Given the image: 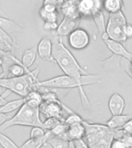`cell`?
Listing matches in <instances>:
<instances>
[{
  "label": "cell",
  "instance_id": "cell-29",
  "mask_svg": "<svg viewBox=\"0 0 132 148\" xmlns=\"http://www.w3.org/2000/svg\"><path fill=\"white\" fill-rule=\"evenodd\" d=\"M68 127H69L64 122H60L50 131L53 136H60L67 131Z\"/></svg>",
  "mask_w": 132,
  "mask_h": 148
},
{
  "label": "cell",
  "instance_id": "cell-2",
  "mask_svg": "<svg viewBox=\"0 0 132 148\" xmlns=\"http://www.w3.org/2000/svg\"><path fill=\"white\" fill-rule=\"evenodd\" d=\"M39 72L38 68L19 77L1 78L0 86L24 98L32 90H36Z\"/></svg>",
  "mask_w": 132,
  "mask_h": 148
},
{
  "label": "cell",
  "instance_id": "cell-31",
  "mask_svg": "<svg viewBox=\"0 0 132 148\" xmlns=\"http://www.w3.org/2000/svg\"><path fill=\"white\" fill-rule=\"evenodd\" d=\"M60 122H63V121H60V120L56 118H46V120L43 121V128L50 131Z\"/></svg>",
  "mask_w": 132,
  "mask_h": 148
},
{
  "label": "cell",
  "instance_id": "cell-13",
  "mask_svg": "<svg viewBox=\"0 0 132 148\" xmlns=\"http://www.w3.org/2000/svg\"><path fill=\"white\" fill-rule=\"evenodd\" d=\"M77 19L78 18H72L64 16V18H63L61 23L58 25L56 35L62 38L63 36H68L72 31L77 28L79 24V21H77Z\"/></svg>",
  "mask_w": 132,
  "mask_h": 148
},
{
  "label": "cell",
  "instance_id": "cell-8",
  "mask_svg": "<svg viewBox=\"0 0 132 148\" xmlns=\"http://www.w3.org/2000/svg\"><path fill=\"white\" fill-rule=\"evenodd\" d=\"M63 104L61 103L60 99L46 100L43 101L39 106V112L46 118H56L64 122L65 119L63 118Z\"/></svg>",
  "mask_w": 132,
  "mask_h": 148
},
{
  "label": "cell",
  "instance_id": "cell-38",
  "mask_svg": "<svg viewBox=\"0 0 132 148\" xmlns=\"http://www.w3.org/2000/svg\"><path fill=\"white\" fill-rule=\"evenodd\" d=\"M74 143L76 148H90L89 146L87 145V143H86V142L83 139L74 141Z\"/></svg>",
  "mask_w": 132,
  "mask_h": 148
},
{
  "label": "cell",
  "instance_id": "cell-27",
  "mask_svg": "<svg viewBox=\"0 0 132 148\" xmlns=\"http://www.w3.org/2000/svg\"><path fill=\"white\" fill-rule=\"evenodd\" d=\"M0 146L2 148H20L9 136L0 132Z\"/></svg>",
  "mask_w": 132,
  "mask_h": 148
},
{
  "label": "cell",
  "instance_id": "cell-39",
  "mask_svg": "<svg viewBox=\"0 0 132 148\" xmlns=\"http://www.w3.org/2000/svg\"><path fill=\"white\" fill-rule=\"evenodd\" d=\"M12 117V116L9 115L8 113H0V126L4 124L5 123L8 121V120Z\"/></svg>",
  "mask_w": 132,
  "mask_h": 148
},
{
  "label": "cell",
  "instance_id": "cell-35",
  "mask_svg": "<svg viewBox=\"0 0 132 148\" xmlns=\"http://www.w3.org/2000/svg\"><path fill=\"white\" fill-rule=\"evenodd\" d=\"M124 34L127 39H132V24L127 23L124 26Z\"/></svg>",
  "mask_w": 132,
  "mask_h": 148
},
{
  "label": "cell",
  "instance_id": "cell-3",
  "mask_svg": "<svg viewBox=\"0 0 132 148\" xmlns=\"http://www.w3.org/2000/svg\"><path fill=\"white\" fill-rule=\"evenodd\" d=\"M14 126L43 127L39 109L32 108L26 103H24L15 115L12 116L4 124L0 126V132Z\"/></svg>",
  "mask_w": 132,
  "mask_h": 148
},
{
  "label": "cell",
  "instance_id": "cell-9",
  "mask_svg": "<svg viewBox=\"0 0 132 148\" xmlns=\"http://www.w3.org/2000/svg\"><path fill=\"white\" fill-rule=\"evenodd\" d=\"M37 54L41 60L47 62H55L53 58V42L52 39L46 36L42 38L38 43Z\"/></svg>",
  "mask_w": 132,
  "mask_h": 148
},
{
  "label": "cell",
  "instance_id": "cell-28",
  "mask_svg": "<svg viewBox=\"0 0 132 148\" xmlns=\"http://www.w3.org/2000/svg\"><path fill=\"white\" fill-rule=\"evenodd\" d=\"M120 59H121V57H120V56L112 54V56L103 61L102 64L106 67H110V68H112V69H114V68L119 69L120 68Z\"/></svg>",
  "mask_w": 132,
  "mask_h": 148
},
{
  "label": "cell",
  "instance_id": "cell-32",
  "mask_svg": "<svg viewBox=\"0 0 132 148\" xmlns=\"http://www.w3.org/2000/svg\"><path fill=\"white\" fill-rule=\"evenodd\" d=\"M46 132L44 131V129L40 127H33L30 131V138L36 139L40 138L45 135Z\"/></svg>",
  "mask_w": 132,
  "mask_h": 148
},
{
  "label": "cell",
  "instance_id": "cell-25",
  "mask_svg": "<svg viewBox=\"0 0 132 148\" xmlns=\"http://www.w3.org/2000/svg\"><path fill=\"white\" fill-rule=\"evenodd\" d=\"M69 141L58 137L51 136L47 140V143L52 147V148H68Z\"/></svg>",
  "mask_w": 132,
  "mask_h": 148
},
{
  "label": "cell",
  "instance_id": "cell-19",
  "mask_svg": "<svg viewBox=\"0 0 132 148\" xmlns=\"http://www.w3.org/2000/svg\"><path fill=\"white\" fill-rule=\"evenodd\" d=\"M102 8L109 14L123 11L124 2L122 0H103Z\"/></svg>",
  "mask_w": 132,
  "mask_h": 148
},
{
  "label": "cell",
  "instance_id": "cell-36",
  "mask_svg": "<svg viewBox=\"0 0 132 148\" xmlns=\"http://www.w3.org/2000/svg\"><path fill=\"white\" fill-rule=\"evenodd\" d=\"M120 129L127 134H132V118L129 120Z\"/></svg>",
  "mask_w": 132,
  "mask_h": 148
},
{
  "label": "cell",
  "instance_id": "cell-43",
  "mask_svg": "<svg viewBox=\"0 0 132 148\" xmlns=\"http://www.w3.org/2000/svg\"><path fill=\"white\" fill-rule=\"evenodd\" d=\"M6 99H5L4 97H2V95H0V106H3L6 103Z\"/></svg>",
  "mask_w": 132,
  "mask_h": 148
},
{
  "label": "cell",
  "instance_id": "cell-20",
  "mask_svg": "<svg viewBox=\"0 0 132 148\" xmlns=\"http://www.w3.org/2000/svg\"><path fill=\"white\" fill-rule=\"evenodd\" d=\"M25 103L29 105L32 108H39V106L43 103V97H42L41 92L39 90H34L28 93L25 97Z\"/></svg>",
  "mask_w": 132,
  "mask_h": 148
},
{
  "label": "cell",
  "instance_id": "cell-42",
  "mask_svg": "<svg viewBox=\"0 0 132 148\" xmlns=\"http://www.w3.org/2000/svg\"><path fill=\"white\" fill-rule=\"evenodd\" d=\"M126 71L128 73V75L132 77V60L129 62V66L127 67V69H126Z\"/></svg>",
  "mask_w": 132,
  "mask_h": 148
},
{
  "label": "cell",
  "instance_id": "cell-40",
  "mask_svg": "<svg viewBox=\"0 0 132 148\" xmlns=\"http://www.w3.org/2000/svg\"><path fill=\"white\" fill-rule=\"evenodd\" d=\"M43 9L47 12H56V6L55 5H43Z\"/></svg>",
  "mask_w": 132,
  "mask_h": 148
},
{
  "label": "cell",
  "instance_id": "cell-14",
  "mask_svg": "<svg viewBox=\"0 0 132 148\" xmlns=\"http://www.w3.org/2000/svg\"><path fill=\"white\" fill-rule=\"evenodd\" d=\"M85 127L82 123H78V124L69 127L67 131L65 134L58 137H60L67 141H75L83 139L85 136Z\"/></svg>",
  "mask_w": 132,
  "mask_h": 148
},
{
  "label": "cell",
  "instance_id": "cell-16",
  "mask_svg": "<svg viewBox=\"0 0 132 148\" xmlns=\"http://www.w3.org/2000/svg\"><path fill=\"white\" fill-rule=\"evenodd\" d=\"M132 118L131 115L128 114H120V115L112 116L106 123L107 127L112 130L120 129L126 123Z\"/></svg>",
  "mask_w": 132,
  "mask_h": 148
},
{
  "label": "cell",
  "instance_id": "cell-44",
  "mask_svg": "<svg viewBox=\"0 0 132 148\" xmlns=\"http://www.w3.org/2000/svg\"><path fill=\"white\" fill-rule=\"evenodd\" d=\"M68 148H76L75 147V145H74V141H69V147H68Z\"/></svg>",
  "mask_w": 132,
  "mask_h": 148
},
{
  "label": "cell",
  "instance_id": "cell-12",
  "mask_svg": "<svg viewBox=\"0 0 132 148\" xmlns=\"http://www.w3.org/2000/svg\"><path fill=\"white\" fill-rule=\"evenodd\" d=\"M125 108V100L124 97L118 92L111 95L108 100V109L112 116L120 115Z\"/></svg>",
  "mask_w": 132,
  "mask_h": 148
},
{
  "label": "cell",
  "instance_id": "cell-46",
  "mask_svg": "<svg viewBox=\"0 0 132 148\" xmlns=\"http://www.w3.org/2000/svg\"><path fill=\"white\" fill-rule=\"evenodd\" d=\"M130 148H132V146H131V147H130Z\"/></svg>",
  "mask_w": 132,
  "mask_h": 148
},
{
  "label": "cell",
  "instance_id": "cell-17",
  "mask_svg": "<svg viewBox=\"0 0 132 148\" xmlns=\"http://www.w3.org/2000/svg\"><path fill=\"white\" fill-rule=\"evenodd\" d=\"M37 56V48L36 47H32V48L27 49L24 51V53L22 56V61L21 63L27 71H30V68L32 66L34 62L36 61Z\"/></svg>",
  "mask_w": 132,
  "mask_h": 148
},
{
  "label": "cell",
  "instance_id": "cell-5",
  "mask_svg": "<svg viewBox=\"0 0 132 148\" xmlns=\"http://www.w3.org/2000/svg\"><path fill=\"white\" fill-rule=\"evenodd\" d=\"M127 18L123 11L109 14L106 24V33L109 39L124 43L127 41L124 34V26L127 24Z\"/></svg>",
  "mask_w": 132,
  "mask_h": 148
},
{
  "label": "cell",
  "instance_id": "cell-6",
  "mask_svg": "<svg viewBox=\"0 0 132 148\" xmlns=\"http://www.w3.org/2000/svg\"><path fill=\"white\" fill-rule=\"evenodd\" d=\"M83 124L85 127L86 134L89 147L95 145L102 140L111 142L113 138V130L107 127V125L90 123L85 120L83 121Z\"/></svg>",
  "mask_w": 132,
  "mask_h": 148
},
{
  "label": "cell",
  "instance_id": "cell-47",
  "mask_svg": "<svg viewBox=\"0 0 132 148\" xmlns=\"http://www.w3.org/2000/svg\"><path fill=\"white\" fill-rule=\"evenodd\" d=\"M131 136H132V134H131Z\"/></svg>",
  "mask_w": 132,
  "mask_h": 148
},
{
  "label": "cell",
  "instance_id": "cell-41",
  "mask_svg": "<svg viewBox=\"0 0 132 148\" xmlns=\"http://www.w3.org/2000/svg\"><path fill=\"white\" fill-rule=\"evenodd\" d=\"M57 0H44L43 5H57Z\"/></svg>",
  "mask_w": 132,
  "mask_h": 148
},
{
  "label": "cell",
  "instance_id": "cell-10",
  "mask_svg": "<svg viewBox=\"0 0 132 148\" xmlns=\"http://www.w3.org/2000/svg\"><path fill=\"white\" fill-rule=\"evenodd\" d=\"M101 0H80L77 4L79 14L88 17L92 16L93 13L101 10Z\"/></svg>",
  "mask_w": 132,
  "mask_h": 148
},
{
  "label": "cell",
  "instance_id": "cell-33",
  "mask_svg": "<svg viewBox=\"0 0 132 148\" xmlns=\"http://www.w3.org/2000/svg\"><path fill=\"white\" fill-rule=\"evenodd\" d=\"M109 148H129L121 140L113 138L111 140Z\"/></svg>",
  "mask_w": 132,
  "mask_h": 148
},
{
  "label": "cell",
  "instance_id": "cell-37",
  "mask_svg": "<svg viewBox=\"0 0 132 148\" xmlns=\"http://www.w3.org/2000/svg\"><path fill=\"white\" fill-rule=\"evenodd\" d=\"M124 142V143L126 144V145L128 147H131L132 146V136L131 134H125L124 136L120 139Z\"/></svg>",
  "mask_w": 132,
  "mask_h": 148
},
{
  "label": "cell",
  "instance_id": "cell-18",
  "mask_svg": "<svg viewBox=\"0 0 132 148\" xmlns=\"http://www.w3.org/2000/svg\"><path fill=\"white\" fill-rule=\"evenodd\" d=\"M51 136L53 135L51 134L50 131H47L43 137L36 139L30 138L21 146L20 148H41L47 143V140Z\"/></svg>",
  "mask_w": 132,
  "mask_h": 148
},
{
  "label": "cell",
  "instance_id": "cell-7",
  "mask_svg": "<svg viewBox=\"0 0 132 148\" xmlns=\"http://www.w3.org/2000/svg\"><path fill=\"white\" fill-rule=\"evenodd\" d=\"M90 42V35L83 28L77 27L68 36L69 46L75 50H83L89 46Z\"/></svg>",
  "mask_w": 132,
  "mask_h": 148
},
{
  "label": "cell",
  "instance_id": "cell-45",
  "mask_svg": "<svg viewBox=\"0 0 132 148\" xmlns=\"http://www.w3.org/2000/svg\"><path fill=\"white\" fill-rule=\"evenodd\" d=\"M2 63H3V60H2V57L0 56V66H2Z\"/></svg>",
  "mask_w": 132,
  "mask_h": 148
},
{
  "label": "cell",
  "instance_id": "cell-23",
  "mask_svg": "<svg viewBox=\"0 0 132 148\" xmlns=\"http://www.w3.org/2000/svg\"><path fill=\"white\" fill-rule=\"evenodd\" d=\"M31 71V70H30ZM23 67L22 63H14L9 67L7 73L6 78H12V77H19L25 73H30Z\"/></svg>",
  "mask_w": 132,
  "mask_h": 148
},
{
  "label": "cell",
  "instance_id": "cell-21",
  "mask_svg": "<svg viewBox=\"0 0 132 148\" xmlns=\"http://www.w3.org/2000/svg\"><path fill=\"white\" fill-rule=\"evenodd\" d=\"M24 103H25V99L24 98L6 102L3 106H0V113H9L15 110H17Z\"/></svg>",
  "mask_w": 132,
  "mask_h": 148
},
{
  "label": "cell",
  "instance_id": "cell-34",
  "mask_svg": "<svg viewBox=\"0 0 132 148\" xmlns=\"http://www.w3.org/2000/svg\"><path fill=\"white\" fill-rule=\"evenodd\" d=\"M57 23H53V22H44L43 28L44 30L48 31V32H52V31H56L58 28Z\"/></svg>",
  "mask_w": 132,
  "mask_h": 148
},
{
  "label": "cell",
  "instance_id": "cell-1",
  "mask_svg": "<svg viewBox=\"0 0 132 148\" xmlns=\"http://www.w3.org/2000/svg\"><path fill=\"white\" fill-rule=\"evenodd\" d=\"M52 42L54 62L59 66L65 75L80 81L85 86L100 82L98 75L89 73L81 66L73 53L64 45L62 37L56 35V37L54 36L52 39Z\"/></svg>",
  "mask_w": 132,
  "mask_h": 148
},
{
  "label": "cell",
  "instance_id": "cell-24",
  "mask_svg": "<svg viewBox=\"0 0 132 148\" xmlns=\"http://www.w3.org/2000/svg\"><path fill=\"white\" fill-rule=\"evenodd\" d=\"M0 42L4 44L5 48L6 51H10L12 52V49L14 48V46L16 45L13 39L9 35H8L6 32L0 28Z\"/></svg>",
  "mask_w": 132,
  "mask_h": 148
},
{
  "label": "cell",
  "instance_id": "cell-4",
  "mask_svg": "<svg viewBox=\"0 0 132 148\" xmlns=\"http://www.w3.org/2000/svg\"><path fill=\"white\" fill-rule=\"evenodd\" d=\"M84 84L75 79L72 78L67 75H61L53 78L45 79L43 81H38L36 83V89L38 87H46V88H57V89H63L68 90L73 88H77L80 92V97L82 103V106L84 110H87L90 107V101L86 95L83 86Z\"/></svg>",
  "mask_w": 132,
  "mask_h": 148
},
{
  "label": "cell",
  "instance_id": "cell-22",
  "mask_svg": "<svg viewBox=\"0 0 132 148\" xmlns=\"http://www.w3.org/2000/svg\"><path fill=\"white\" fill-rule=\"evenodd\" d=\"M91 17L93 18V20L94 22L100 36L105 34L106 33V23H105V18H104L103 12L101 10L97 11L94 13H93Z\"/></svg>",
  "mask_w": 132,
  "mask_h": 148
},
{
  "label": "cell",
  "instance_id": "cell-26",
  "mask_svg": "<svg viewBox=\"0 0 132 148\" xmlns=\"http://www.w3.org/2000/svg\"><path fill=\"white\" fill-rule=\"evenodd\" d=\"M39 16L41 17L42 19L44 20V22H53V23H57L58 15L56 12H47L43 9H39Z\"/></svg>",
  "mask_w": 132,
  "mask_h": 148
},
{
  "label": "cell",
  "instance_id": "cell-15",
  "mask_svg": "<svg viewBox=\"0 0 132 148\" xmlns=\"http://www.w3.org/2000/svg\"><path fill=\"white\" fill-rule=\"evenodd\" d=\"M0 28L9 36L16 32H23L24 31V29L14 21L2 16H0Z\"/></svg>",
  "mask_w": 132,
  "mask_h": 148
},
{
  "label": "cell",
  "instance_id": "cell-30",
  "mask_svg": "<svg viewBox=\"0 0 132 148\" xmlns=\"http://www.w3.org/2000/svg\"><path fill=\"white\" fill-rule=\"evenodd\" d=\"M83 120L81 118L80 116H79L78 114H76L74 112L69 114L66 119L64 120V123L68 126V127H71L74 125L78 124V123H82Z\"/></svg>",
  "mask_w": 132,
  "mask_h": 148
},
{
  "label": "cell",
  "instance_id": "cell-11",
  "mask_svg": "<svg viewBox=\"0 0 132 148\" xmlns=\"http://www.w3.org/2000/svg\"><path fill=\"white\" fill-rule=\"evenodd\" d=\"M103 41L113 55L124 58L126 60H127L128 62H130L132 60V53L125 48L123 43L112 40L109 38L103 39Z\"/></svg>",
  "mask_w": 132,
  "mask_h": 148
}]
</instances>
